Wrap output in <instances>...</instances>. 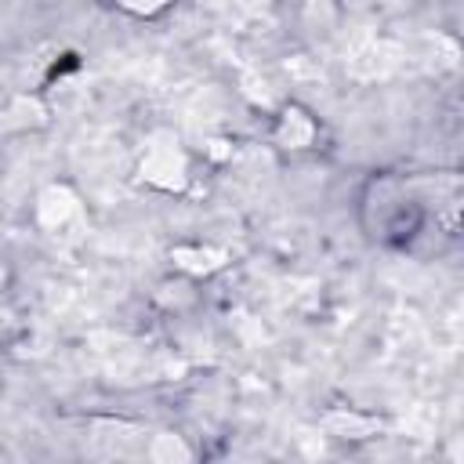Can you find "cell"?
Listing matches in <instances>:
<instances>
[{
    "label": "cell",
    "mask_w": 464,
    "mask_h": 464,
    "mask_svg": "<svg viewBox=\"0 0 464 464\" xmlns=\"http://www.w3.org/2000/svg\"><path fill=\"white\" fill-rule=\"evenodd\" d=\"M141 178L160 185V188H181L185 185V156L170 134H152L145 160H141Z\"/></svg>",
    "instance_id": "1"
},
{
    "label": "cell",
    "mask_w": 464,
    "mask_h": 464,
    "mask_svg": "<svg viewBox=\"0 0 464 464\" xmlns=\"http://www.w3.org/2000/svg\"><path fill=\"white\" fill-rule=\"evenodd\" d=\"M76 210H80V203L65 185H51L36 203V218H40L44 228H62Z\"/></svg>",
    "instance_id": "2"
},
{
    "label": "cell",
    "mask_w": 464,
    "mask_h": 464,
    "mask_svg": "<svg viewBox=\"0 0 464 464\" xmlns=\"http://www.w3.org/2000/svg\"><path fill=\"white\" fill-rule=\"evenodd\" d=\"M149 460H152V464H188L192 453H188V446L181 442V435L160 431V435L149 439Z\"/></svg>",
    "instance_id": "3"
},
{
    "label": "cell",
    "mask_w": 464,
    "mask_h": 464,
    "mask_svg": "<svg viewBox=\"0 0 464 464\" xmlns=\"http://www.w3.org/2000/svg\"><path fill=\"white\" fill-rule=\"evenodd\" d=\"M221 257H225L221 250H185V246L174 250V261L181 268H188V272H210V268L221 265Z\"/></svg>",
    "instance_id": "4"
},
{
    "label": "cell",
    "mask_w": 464,
    "mask_h": 464,
    "mask_svg": "<svg viewBox=\"0 0 464 464\" xmlns=\"http://www.w3.org/2000/svg\"><path fill=\"white\" fill-rule=\"evenodd\" d=\"M308 138H312V123L301 112H286V120L279 127V141H286V145H308Z\"/></svg>",
    "instance_id": "5"
},
{
    "label": "cell",
    "mask_w": 464,
    "mask_h": 464,
    "mask_svg": "<svg viewBox=\"0 0 464 464\" xmlns=\"http://www.w3.org/2000/svg\"><path fill=\"white\" fill-rule=\"evenodd\" d=\"M29 123H40V105L22 98V102H14V109H11V112H4L0 130H7V127H29Z\"/></svg>",
    "instance_id": "6"
},
{
    "label": "cell",
    "mask_w": 464,
    "mask_h": 464,
    "mask_svg": "<svg viewBox=\"0 0 464 464\" xmlns=\"http://www.w3.org/2000/svg\"><path fill=\"white\" fill-rule=\"evenodd\" d=\"M330 428H341V431H352V435H366V431H373L377 424L373 420H359V417H344V413H334L330 417Z\"/></svg>",
    "instance_id": "7"
}]
</instances>
